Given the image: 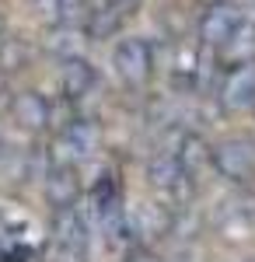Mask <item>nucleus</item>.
Masks as SVG:
<instances>
[{
	"mask_svg": "<svg viewBox=\"0 0 255 262\" xmlns=\"http://www.w3.org/2000/svg\"><path fill=\"white\" fill-rule=\"evenodd\" d=\"M126 262H154V259H147V255H130Z\"/></svg>",
	"mask_w": 255,
	"mask_h": 262,
	"instance_id": "obj_16",
	"label": "nucleus"
},
{
	"mask_svg": "<svg viewBox=\"0 0 255 262\" xmlns=\"http://www.w3.org/2000/svg\"><path fill=\"white\" fill-rule=\"evenodd\" d=\"M214 171L227 182L255 179V140L252 137H224L214 147Z\"/></svg>",
	"mask_w": 255,
	"mask_h": 262,
	"instance_id": "obj_5",
	"label": "nucleus"
},
{
	"mask_svg": "<svg viewBox=\"0 0 255 262\" xmlns=\"http://www.w3.org/2000/svg\"><path fill=\"white\" fill-rule=\"evenodd\" d=\"M95 88H98V70H95V63L84 60V56L63 60V67H59V91H63V98H70V101L88 98Z\"/></svg>",
	"mask_w": 255,
	"mask_h": 262,
	"instance_id": "obj_11",
	"label": "nucleus"
},
{
	"mask_svg": "<svg viewBox=\"0 0 255 262\" xmlns=\"http://www.w3.org/2000/svg\"><path fill=\"white\" fill-rule=\"evenodd\" d=\"M147 179H151V185H154V192L161 196V203L172 206V210L185 206L189 196H193V189H196V179L185 171V164H182V158H178L175 143H164L161 150H154V158H151V164H147Z\"/></svg>",
	"mask_w": 255,
	"mask_h": 262,
	"instance_id": "obj_1",
	"label": "nucleus"
},
{
	"mask_svg": "<svg viewBox=\"0 0 255 262\" xmlns=\"http://www.w3.org/2000/svg\"><path fill=\"white\" fill-rule=\"evenodd\" d=\"M217 98L227 112H248L255 105V60H238L217 81Z\"/></svg>",
	"mask_w": 255,
	"mask_h": 262,
	"instance_id": "obj_6",
	"label": "nucleus"
},
{
	"mask_svg": "<svg viewBox=\"0 0 255 262\" xmlns=\"http://www.w3.org/2000/svg\"><path fill=\"white\" fill-rule=\"evenodd\" d=\"M84 213H88V221H95L98 227L126 213L122 210V185H119V179L112 171H101L98 179L88 185V192H84Z\"/></svg>",
	"mask_w": 255,
	"mask_h": 262,
	"instance_id": "obj_8",
	"label": "nucleus"
},
{
	"mask_svg": "<svg viewBox=\"0 0 255 262\" xmlns=\"http://www.w3.org/2000/svg\"><path fill=\"white\" fill-rule=\"evenodd\" d=\"M224 4H235V0H199L203 11H210V7H224Z\"/></svg>",
	"mask_w": 255,
	"mask_h": 262,
	"instance_id": "obj_14",
	"label": "nucleus"
},
{
	"mask_svg": "<svg viewBox=\"0 0 255 262\" xmlns=\"http://www.w3.org/2000/svg\"><path fill=\"white\" fill-rule=\"evenodd\" d=\"M35 11L49 21L53 28H63V25H77L80 18H88L91 4L88 0H32Z\"/></svg>",
	"mask_w": 255,
	"mask_h": 262,
	"instance_id": "obj_12",
	"label": "nucleus"
},
{
	"mask_svg": "<svg viewBox=\"0 0 255 262\" xmlns=\"http://www.w3.org/2000/svg\"><path fill=\"white\" fill-rule=\"evenodd\" d=\"M112 67H116L119 81L130 88H143L154 77V46L143 35H126L112 49Z\"/></svg>",
	"mask_w": 255,
	"mask_h": 262,
	"instance_id": "obj_3",
	"label": "nucleus"
},
{
	"mask_svg": "<svg viewBox=\"0 0 255 262\" xmlns=\"http://www.w3.org/2000/svg\"><path fill=\"white\" fill-rule=\"evenodd\" d=\"M11 158H14V147H11V143H7V137L0 133V168H7V161H11Z\"/></svg>",
	"mask_w": 255,
	"mask_h": 262,
	"instance_id": "obj_13",
	"label": "nucleus"
},
{
	"mask_svg": "<svg viewBox=\"0 0 255 262\" xmlns=\"http://www.w3.org/2000/svg\"><path fill=\"white\" fill-rule=\"evenodd\" d=\"M245 35V14L238 11L235 4H224V7H210L203 11L199 18V39L214 49H227Z\"/></svg>",
	"mask_w": 255,
	"mask_h": 262,
	"instance_id": "obj_7",
	"label": "nucleus"
},
{
	"mask_svg": "<svg viewBox=\"0 0 255 262\" xmlns=\"http://www.w3.org/2000/svg\"><path fill=\"white\" fill-rule=\"evenodd\" d=\"M56 150H53V161H63V164H77L88 161L91 154H95V147H98V126L91 119H67L59 122L56 129V143H53Z\"/></svg>",
	"mask_w": 255,
	"mask_h": 262,
	"instance_id": "obj_4",
	"label": "nucleus"
},
{
	"mask_svg": "<svg viewBox=\"0 0 255 262\" xmlns=\"http://www.w3.org/2000/svg\"><path fill=\"white\" fill-rule=\"evenodd\" d=\"M7 39V25H4V14H0V42Z\"/></svg>",
	"mask_w": 255,
	"mask_h": 262,
	"instance_id": "obj_15",
	"label": "nucleus"
},
{
	"mask_svg": "<svg viewBox=\"0 0 255 262\" xmlns=\"http://www.w3.org/2000/svg\"><path fill=\"white\" fill-rule=\"evenodd\" d=\"M46 200L53 210L63 206H77L80 200V179H77V164H63L53 161L46 171Z\"/></svg>",
	"mask_w": 255,
	"mask_h": 262,
	"instance_id": "obj_10",
	"label": "nucleus"
},
{
	"mask_svg": "<svg viewBox=\"0 0 255 262\" xmlns=\"http://www.w3.org/2000/svg\"><path fill=\"white\" fill-rule=\"evenodd\" d=\"M88 213L84 206H63L53 213V248H56L59 262H84L88 252Z\"/></svg>",
	"mask_w": 255,
	"mask_h": 262,
	"instance_id": "obj_2",
	"label": "nucleus"
},
{
	"mask_svg": "<svg viewBox=\"0 0 255 262\" xmlns=\"http://www.w3.org/2000/svg\"><path fill=\"white\" fill-rule=\"evenodd\" d=\"M7 112H11V119L18 122L21 129H28V133H42V129H49L53 119H56V112H53V101L39 95V91H18L11 105H7Z\"/></svg>",
	"mask_w": 255,
	"mask_h": 262,
	"instance_id": "obj_9",
	"label": "nucleus"
}]
</instances>
